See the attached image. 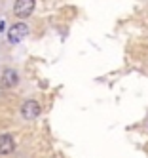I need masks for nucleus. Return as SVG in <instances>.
Returning a JSON list of instances; mask_svg holds the SVG:
<instances>
[{"instance_id": "nucleus-1", "label": "nucleus", "mask_w": 148, "mask_h": 158, "mask_svg": "<svg viewBox=\"0 0 148 158\" xmlns=\"http://www.w3.org/2000/svg\"><path fill=\"white\" fill-rule=\"evenodd\" d=\"M29 36V25L23 23V21H17L15 25H11L8 31V42L10 44H19Z\"/></svg>"}, {"instance_id": "nucleus-2", "label": "nucleus", "mask_w": 148, "mask_h": 158, "mask_svg": "<svg viewBox=\"0 0 148 158\" xmlns=\"http://www.w3.org/2000/svg\"><path fill=\"white\" fill-rule=\"evenodd\" d=\"M34 8H36V0H15L14 14L17 17H21V19H25L34 12Z\"/></svg>"}, {"instance_id": "nucleus-3", "label": "nucleus", "mask_w": 148, "mask_h": 158, "mask_svg": "<svg viewBox=\"0 0 148 158\" xmlns=\"http://www.w3.org/2000/svg\"><path fill=\"white\" fill-rule=\"evenodd\" d=\"M40 112H42V107H40L38 101H34V99L25 101V103H23V107H21V116L25 118V120H34V118H38Z\"/></svg>"}, {"instance_id": "nucleus-4", "label": "nucleus", "mask_w": 148, "mask_h": 158, "mask_svg": "<svg viewBox=\"0 0 148 158\" xmlns=\"http://www.w3.org/2000/svg\"><path fill=\"white\" fill-rule=\"evenodd\" d=\"M15 149V141L10 133H2L0 135V156H8Z\"/></svg>"}, {"instance_id": "nucleus-5", "label": "nucleus", "mask_w": 148, "mask_h": 158, "mask_svg": "<svg viewBox=\"0 0 148 158\" xmlns=\"http://www.w3.org/2000/svg\"><path fill=\"white\" fill-rule=\"evenodd\" d=\"M2 84L6 88H15L19 84V73L15 69H6L2 73Z\"/></svg>"}]
</instances>
